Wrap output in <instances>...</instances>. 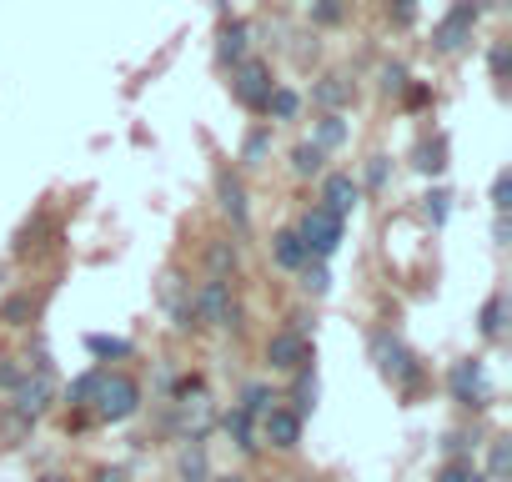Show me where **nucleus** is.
<instances>
[{
    "instance_id": "f257e3e1",
    "label": "nucleus",
    "mask_w": 512,
    "mask_h": 482,
    "mask_svg": "<svg viewBox=\"0 0 512 482\" xmlns=\"http://www.w3.org/2000/svg\"><path fill=\"white\" fill-rule=\"evenodd\" d=\"M91 407H96L101 422H126V417L141 407V387H136V377H126V372H96Z\"/></svg>"
},
{
    "instance_id": "f03ea898",
    "label": "nucleus",
    "mask_w": 512,
    "mask_h": 482,
    "mask_svg": "<svg viewBox=\"0 0 512 482\" xmlns=\"http://www.w3.org/2000/svg\"><path fill=\"white\" fill-rule=\"evenodd\" d=\"M191 312H196V322H206V327H216V332H231L236 317H241V307H236L226 277H206V282L191 292Z\"/></svg>"
},
{
    "instance_id": "7ed1b4c3",
    "label": "nucleus",
    "mask_w": 512,
    "mask_h": 482,
    "mask_svg": "<svg viewBox=\"0 0 512 482\" xmlns=\"http://www.w3.org/2000/svg\"><path fill=\"white\" fill-rule=\"evenodd\" d=\"M372 362H377V372H382L392 387H417V382H422V367L412 362V352H407L392 332H372Z\"/></svg>"
},
{
    "instance_id": "20e7f679",
    "label": "nucleus",
    "mask_w": 512,
    "mask_h": 482,
    "mask_svg": "<svg viewBox=\"0 0 512 482\" xmlns=\"http://www.w3.org/2000/svg\"><path fill=\"white\" fill-rule=\"evenodd\" d=\"M297 236H302L307 257L327 262V257L342 247V216H337V211H327V206H312V211L297 221Z\"/></svg>"
},
{
    "instance_id": "39448f33",
    "label": "nucleus",
    "mask_w": 512,
    "mask_h": 482,
    "mask_svg": "<svg viewBox=\"0 0 512 482\" xmlns=\"http://www.w3.org/2000/svg\"><path fill=\"white\" fill-rule=\"evenodd\" d=\"M272 66L267 61H251V56H241L236 66H231V96L246 106V111H267V96H272Z\"/></svg>"
},
{
    "instance_id": "423d86ee",
    "label": "nucleus",
    "mask_w": 512,
    "mask_h": 482,
    "mask_svg": "<svg viewBox=\"0 0 512 482\" xmlns=\"http://www.w3.org/2000/svg\"><path fill=\"white\" fill-rule=\"evenodd\" d=\"M472 26H477V0H457V6L437 21V31H432L437 51H442V56H457V51L472 41Z\"/></svg>"
},
{
    "instance_id": "0eeeda50",
    "label": "nucleus",
    "mask_w": 512,
    "mask_h": 482,
    "mask_svg": "<svg viewBox=\"0 0 512 482\" xmlns=\"http://www.w3.org/2000/svg\"><path fill=\"white\" fill-rule=\"evenodd\" d=\"M267 362H272L277 372H307V362H312V342H307L297 327L272 332V342H267Z\"/></svg>"
},
{
    "instance_id": "6e6552de",
    "label": "nucleus",
    "mask_w": 512,
    "mask_h": 482,
    "mask_svg": "<svg viewBox=\"0 0 512 482\" xmlns=\"http://www.w3.org/2000/svg\"><path fill=\"white\" fill-rule=\"evenodd\" d=\"M51 392H56V382H51V367H46V362H36V372H26V377H21V387H16V402H11V407H16V412H26V417L36 422V417L46 412Z\"/></svg>"
},
{
    "instance_id": "1a4fd4ad",
    "label": "nucleus",
    "mask_w": 512,
    "mask_h": 482,
    "mask_svg": "<svg viewBox=\"0 0 512 482\" xmlns=\"http://www.w3.org/2000/svg\"><path fill=\"white\" fill-rule=\"evenodd\" d=\"M262 437H267L272 447L292 452V447L302 442V412H297V407H267V412H262Z\"/></svg>"
},
{
    "instance_id": "9d476101",
    "label": "nucleus",
    "mask_w": 512,
    "mask_h": 482,
    "mask_svg": "<svg viewBox=\"0 0 512 482\" xmlns=\"http://www.w3.org/2000/svg\"><path fill=\"white\" fill-rule=\"evenodd\" d=\"M357 201H362V186L352 181V171H332V176H322V206L327 211H337L342 221L357 211Z\"/></svg>"
},
{
    "instance_id": "9b49d317",
    "label": "nucleus",
    "mask_w": 512,
    "mask_h": 482,
    "mask_svg": "<svg viewBox=\"0 0 512 482\" xmlns=\"http://www.w3.org/2000/svg\"><path fill=\"white\" fill-rule=\"evenodd\" d=\"M452 397H457V402H467V407H482V402H487L482 362H457V367H452Z\"/></svg>"
},
{
    "instance_id": "f8f14e48",
    "label": "nucleus",
    "mask_w": 512,
    "mask_h": 482,
    "mask_svg": "<svg viewBox=\"0 0 512 482\" xmlns=\"http://www.w3.org/2000/svg\"><path fill=\"white\" fill-rule=\"evenodd\" d=\"M216 201H221V211H226L236 226H246L251 206H246V186H241L236 171H216Z\"/></svg>"
},
{
    "instance_id": "ddd939ff",
    "label": "nucleus",
    "mask_w": 512,
    "mask_h": 482,
    "mask_svg": "<svg viewBox=\"0 0 512 482\" xmlns=\"http://www.w3.org/2000/svg\"><path fill=\"white\" fill-rule=\"evenodd\" d=\"M272 262H277V267H287V272H302L307 247H302L297 226H287V231H277V236H272Z\"/></svg>"
},
{
    "instance_id": "4468645a",
    "label": "nucleus",
    "mask_w": 512,
    "mask_h": 482,
    "mask_svg": "<svg viewBox=\"0 0 512 482\" xmlns=\"http://www.w3.org/2000/svg\"><path fill=\"white\" fill-rule=\"evenodd\" d=\"M412 166H417L422 176H437V171L447 166V141H442V136H437V141H422V146H417V161H412Z\"/></svg>"
},
{
    "instance_id": "2eb2a0df",
    "label": "nucleus",
    "mask_w": 512,
    "mask_h": 482,
    "mask_svg": "<svg viewBox=\"0 0 512 482\" xmlns=\"http://www.w3.org/2000/svg\"><path fill=\"white\" fill-rule=\"evenodd\" d=\"M322 161H327V151H322L317 141H302V146L292 151V171H297V176H317Z\"/></svg>"
},
{
    "instance_id": "dca6fc26",
    "label": "nucleus",
    "mask_w": 512,
    "mask_h": 482,
    "mask_svg": "<svg viewBox=\"0 0 512 482\" xmlns=\"http://www.w3.org/2000/svg\"><path fill=\"white\" fill-rule=\"evenodd\" d=\"M272 151V126H256L241 146V166H262V156Z\"/></svg>"
},
{
    "instance_id": "f3484780",
    "label": "nucleus",
    "mask_w": 512,
    "mask_h": 482,
    "mask_svg": "<svg viewBox=\"0 0 512 482\" xmlns=\"http://www.w3.org/2000/svg\"><path fill=\"white\" fill-rule=\"evenodd\" d=\"M297 106H302V96H297V91H287V86H272V96H267V111H272L277 121H292V116H297Z\"/></svg>"
},
{
    "instance_id": "a211bd4d",
    "label": "nucleus",
    "mask_w": 512,
    "mask_h": 482,
    "mask_svg": "<svg viewBox=\"0 0 512 482\" xmlns=\"http://www.w3.org/2000/svg\"><path fill=\"white\" fill-rule=\"evenodd\" d=\"M502 327H507V297L497 292V297L482 307V337H502Z\"/></svg>"
},
{
    "instance_id": "6ab92c4d",
    "label": "nucleus",
    "mask_w": 512,
    "mask_h": 482,
    "mask_svg": "<svg viewBox=\"0 0 512 482\" xmlns=\"http://www.w3.org/2000/svg\"><path fill=\"white\" fill-rule=\"evenodd\" d=\"M317 101H322L327 111H337V106H347V101H352V86H342V76H327V81L317 86Z\"/></svg>"
},
{
    "instance_id": "aec40b11",
    "label": "nucleus",
    "mask_w": 512,
    "mask_h": 482,
    "mask_svg": "<svg viewBox=\"0 0 512 482\" xmlns=\"http://www.w3.org/2000/svg\"><path fill=\"white\" fill-rule=\"evenodd\" d=\"M241 56H246V26H226V31H221V61L236 66Z\"/></svg>"
},
{
    "instance_id": "412c9836",
    "label": "nucleus",
    "mask_w": 512,
    "mask_h": 482,
    "mask_svg": "<svg viewBox=\"0 0 512 482\" xmlns=\"http://www.w3.org/2000/svg\"><path fill=\"white\" fill-rule=\"evenodd\" d=\"M342 136H347V131H342V116H337V111H327V116H322V126H317V146H322V151H332V146H342Z\"/></svg>"
},
{
    "instance_id": "4be33fe9",
    "label": "nucleus",
    "mask_w": 512,
    "mask_h": 482,
    "mask_svg": "<svg viewBox=\"0 0 512 482\" xmlns=\"http://www.w3.org/2000/svg\"><path fill=\"white\" fill-rule=\"evenodd\" d=\"M226 432H231L241 447H256V442H251V412H246V407H236V412L226 417Z\"/></svg>"
},
{
    "instance_id": "5701e85b",
    "label": "nucleus",
    "mask_w": 512,
    "mask_h": 482,
    "mask_svg": "<svg viewBox=\"0 0 512 482\" xmlns=\"http://www.w3.org/2000/svg\"><path fill=\"white\" fill-rule=\"evenodd\" d=\"M241 407H246L251 417H262V412L272 407V392H267L262 382H251V387H246V397H241Z\"/></svg>"
},
{
    "instance_id": "b1692460",
    "label": "nucleus",
    "mask_w": 512,
    "mask_h": 482,
    "mask_svg": "<svg viewBox=\"0 0 512 482\" xmlns=\"http://www.w3.org/2000/svg\"><path fill=\"white\" fill-rule=\"evenodd\" d=\"M21 377H26V362L0 357V392H16V387H21Z\"/></svg>"
},
{
    "instance_id": "393cba45",
    "label": "nucleus",
    "mask_w": 512,
    "mask_h": 482,
    "mask_svg": "<svg viewBox=\"0 0 512 482\" xmlns=\"http://www.w3.org/2000/svg\"><path fill=\"white\" fill-rule=\"evenodd\" d=\"M0 317H6L11 327H26V317H36V302L31 297H16V302H6V312H0Z\"/></svg>"
},
{
    "instance_id": "a878e982",
    "label": "nucleus",
    "mask_w": 512,
    "mask_h": 482,
    "mask_svg": "<svg viewBox=\"0 0 512 482\" xmlns=\"http://www.w3.org/2000/svg\"><path fill=\"white\" fill-rule=\"evenodd\" d=\"M206 257H211V277H226V272H236V247H211Z\"/></svg>"
},
{
    "instance_id": "bb28decb",
    "label": "nucleus",
    "mask_w": 512,
    "mask_h": 482,
    "mask_svg": "<svg viewBox=\"0 0 512 482\" xmlns=\"http://www.w3.org/2000/svg\"><path fill=\"white\" fill-rule=\"evenodd\" d=\"M86 347H91L96 357H126V352H131V342H116V337H91Z\"/></svg>"
},
{
    "instance_id": "cd10ccee",
    "label": "nucleus",
    "mask_w": 512,
    "mask_h": 482,
    "mask_svg": "<svg viewBox=\"0 0 512 482\" xmlns=\"http://www.w3.org/2000/svg\"><path fill=\"white\" fill-rule=\"evenodd\" d=\"M91 392H96V372H86L81 382H71V407H91Z\"/></svg>"
},
{
    "instance_id": "c85d7f7f",
    "label": "nucleus",
    "mask_w": 512,
    "mask_h": 482,
    "mask_svg": "<svg viewBox=\"0 0 512 482\" xmlns=\"http://www.w3.org/2000/svg\"><path fill=\"white\" fill-rule=\"evenodd\" d=\"M31 427H36V422H31V417H26V412H16V407H11V412H6V437H11V442H21V437H26V432H31Z\"/></svg>"
},
{
    "instance_id": "c756f323",
    "label": "nucleus",
    "mask_w": 512,
    "mask_h": 482,
    "mask_svg": "<svg viewBox=\"0 0 512 482\" xmlns=\"http://www.w3.org/2000/svg\"><path fill=\"white\" fill-rule=\"evenodd\" d=\"M402 86H407V71H402V66H387V71H382V91H387V96H402Z\"/></svg>"
},
{
    "instance_id": "7c9ffc66",
    "label": "nucleus",
    "mask_w": 512,
    "mask_h": 482,
    "mask_svg": "<svg viewBox=\"0 0 512 482\" xmlns=\"http://www.w3.org/2000/svg\"><path fill=\"white\" fill-rule=\"evenodd\" d=\"M467 477H472V462H447L437 472V482H467Z\"/></svg>"
},
{
    "instance_id": "2f4dec72",
    "label": "nucleus",
    "mask_w": 512,
    "mask_h": 482,
    "mask_svg": "<svg viewBox=\"0 0 512 482\" xmlns=\"http://www.w3.org/2000/svg\"><path fill=\"white\" fill-rule=\"evenodd\" d=\"M492 477H507V442H492V462H487Z\"/></svg>"
},
{
    "instance_id": "473e14b6",
    "label": "nucleus",
    "mask_w": 512,
    "mask_h": 482,
    "mask_svg": "<svg viewBox=\"0 0 512 482\" xmlns=\"http://www.w3.org/2000/svg\"><path fill=\"white\" fill-rule=\"evenodd\" d=\"M312 402H317V382H307V377H302V387H297V412H307Z\"/></svg>"
},
{
    "instance_id": "72a5a7b5",
    "label": "nucleus",
    "mask_w": 512,
    "mask_h": 482,
    "mask_svg": "<svg viewBox=\"0 0 512 482\" xmlns=\"http://www.w3.org/2000/svg\"><path fill=\"white\" fill-rule=\"evenodd\" d=\"M337 16H342V6H337V0H317V21H327V26H332Z\"/></svg>"
},
{
    "instance_id": "f704fd0d",
    "label": "nucleus",
    "mask_w": 512,
    "mask_h": 482,
    "mask_svg": "<svg viewBox=\"0 0 512 482\" xmlns=\"http://www.w3.org/2000/svg\"><path fill=\"white\" fill-rule=\"evenodd\" d=\"M492 206H497V211H507V171H502V176H497V186H492Z\"/></svg>"
},
{
    "instance_id": "c9c22d12",
    "label": "nucleus",
    "mask_w": 512,
    "mask_h": 482,
    "mask_svg": "<svg viewBox=\"0 0 512 482\" xmlns=\"http://www.w3.org/2000/svg\"><path fill=\"white\" fill-rule=\"evenodd\" d=\"M492 76H497V81L507 76V46H497V51H492Z\"/></svg>"
},
{
    "instance_id": "e433bc0d",
    "label": "nucleus",
    "mask_w": 512,
    "mask_h": 482,
    "mask_svg": "<svg viewBox=\"0 0 512 482\" xmlns=\"http://www.w3.org/2000/svg\"><path fill=\"white\" fill-rule=\"evenodd\" d=\"M96 482H126V472H121V467H101Z\"/></svg>"
},
{
    "instance_id": "4c0bfd02",
    "label": "nucleus",
    "mask_w": 512,
    "mask_h": 482,
    "mask_svg": "<svg viewBox=\"0 0 512 482\" xmlns=\"http://www.w3.org/2000/svg\"><path fill=\"white\" fill-rule=\"evenodd\" d=\"M392 6H397V16H412V11L422 6V0H392Z\"/></svg>"
},
{
    "instance_id": "58836bf2",
    "label": "nucleus",
    "mask_w": 512,
    "mask_h": 482,
    "mask_svg": "<svg viewBox=\"0 0 512 482\" xmlns=\"http://www.w3.org/2000/svg\"><path fill=\"white\" fill-rule=\"evenodd\" d=\"M216 482H246V477H216Z\"/></svg>"
},
{
    "instance_id": "ea45409f",
    "label": "nucleus",
    "mask_w": 512,
    "mask_h": 482,
    "mask_svg": "<svg viewBox=\"0 0 512 482\" xmlns=\"http://www.w3.org/2000/svg\"><path fill=\"white\" fill-rule=\"evenodd\" d=\"M41 482H66V477H41Z\"/></svg>"
}]
</instances>
